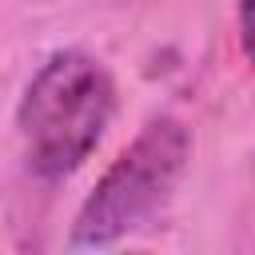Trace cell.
<instances>
[{"label": "cell", "mask_w": 255, "mask_h": 255, "mask_svg": "<svg viewBox=\"0 0 255 255\" xmlns=\"http://www.w3.org/2000/svg\"><path fill=\"white\" fill-rule=\"evenodd\" d=\"M239 48L255 68V0H239Z\"/></svg>", "instance_id": "obj_3"}, {"label": "cell", "mask_w": 255, "mask_h": 255, "mask_svg": "<svg viewBox=\"0 0 255 255\" xmlns=\"http://www.w3.org/2000/svg\"><path fill=\"white\" fill-rule=\"evenodd\" d=\"M191 159V135L179 120H151L120 159L100 175L72 223V247H108L128 231L143 227L175 191Z\"/></svg>", "instance_id": "obj_2"}, {"label": "cell", "mask_w": 255, "mask_h": 255, "mask_svg": "<svg viewBox=\"0 0 255 255\" xmlns=\"http://www.w3.org/2000/svg\"><path fill=\"white\" fill-rule=\"evenodd\" d=\"M116 116L112 72L88 52L48 56L24 88L16 131L24 159L40 179H68L100 147Z\"/></svg>", "instance_id": "obj_1"}]
</instances>
